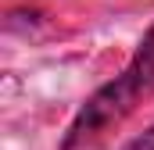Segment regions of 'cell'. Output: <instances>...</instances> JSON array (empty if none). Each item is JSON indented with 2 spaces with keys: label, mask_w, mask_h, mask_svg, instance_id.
<instances>
[{
  "label": "cell",
  "mask_w": 154,
  "mask_h": 150,
  "mask_svg": "<svg viewBox=\"0 0 154 150\" xmlns=\"http://www.w3.org/2000/svg\"><path fill=\"white\" fill-rule=\"evenodd\" d=\"M122 150H154V125L147 129V132H140L136 140H129Z\"/></svg>",
  "instance_id": "obj_2"
},
{
  "label": "cell",
  "mask_w": 154,
  "mask_h": 150,
  "mask_svg": "<svg viewBox=\"0 0 154 150\" xmlns=\"http://www.w3.org/2000/svg\"><path fill=\"white\" fill-rule=\"evenodd\" d=\"M154 97V25L147 36L140 39L133 61L115 75L111 82H104L72 118L61 150H104L108 140L122 129L125 118H133L136 107H143Z\"/></svg>",
  "instance_id": "obj_1"
}]
</instances>
